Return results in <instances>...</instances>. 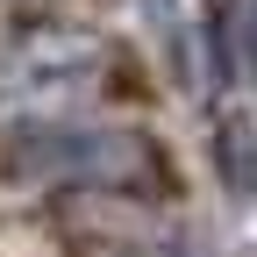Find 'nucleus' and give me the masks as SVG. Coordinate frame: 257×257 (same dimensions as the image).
Returning a JSON list of instances; mask_svg holds the SVG:
<instances>
[{
	"mask_svg": "<svg viewBox=\"0 0 257 257\" xmlns=\"http://www.w3.org/2000/svg\"><path fill=\"white\" fill-rule=\"evenodd\" d=\"M214 157H221V179H229V193H236V200H250V193H257V128H250L243 114L221 121Z\"/></svg>",
	"mask_w": 257,
	"mask_h": 257,
	"instance_id": "nucleus-1",
	"label": "nucleus"
}]
</instances>
